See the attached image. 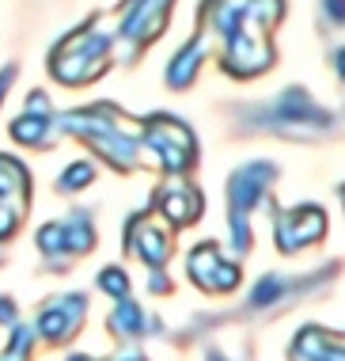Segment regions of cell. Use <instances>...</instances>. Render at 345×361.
Returning <instances> with one entry per match:
<instances>
[{
    "label": "cell",
    "mask_w": 345,
    "mask_h": 361,
    "mask_svg": "<svg viewBox=\"0 0 345 361\" xmlns=\"http://www.w3.org/2000/svg\"><path fill=\"white\" fill-rule=\"evenodd\" d=\"M57 130L80 137L95 156H103L111 168L133 171L137 156H141V133L125 122V114H114L111 106H76V111L61 114Z\"/></svg>",
    "instance_id": "cell-1"
},
{
    "label": "cell",
    "mask_w": 345,
    "mask_h": 361,
    "mask_svg": "<svg viewBox=\"0 0 345 361\" xmlns=\"http://www.w3.org/2000/svg\"><path fill=\"white\" fill-rule=\"evenodd\" d=\"M239 114L251 126H258L262 133H277V137H289V141H315L334 133V114L315 103L303 87H289L270 103L243 106Z\"/></svg>",
    "instance_id": "cell-2"
},
{
    "label": "cell",
    "mask_w": 345,
    "mask_h": 361,
    "mask_svg": "<svg viewBox=\"0 0 345 361\" xmlns=\"http://www.w3.org/2000/svg\"><path fill=\"white\" fill-rule=\"evenodd\" d=\"M114 57V31H99L95 23H87L84 31L68 35L61 46H54L49 54V76L68 87L95 80L99 73H106Z\"/></svg>",
    "instance_id": "cell-3"
},
{
    "label": "cell",
    "mask_w": 345,
    "mask_h": 361,
    "mask_svg": "<svg viewBox=\"0 0 345 361\" xmlns=\"http://www.w3.org/2000/svg\"><path fill=\"white\" fill-rule=\"evenodd\" d=\"M273 175H277V164L251 160L228 179V232L239 255L251 251V213L265 198V187L273 183Z\"/></svg>",
    "instance_id": "cell-4"
},
{
    "label": "cell",
    "mask_w": 345,
    "mask_h": 361,
    "mask_svg": "<svg viewBox=\"0 0 345 361\" xmlns=\"http://www.w3.org/2000/svg\"><path fill=\"white\" fill-rule=\"evenodd\" d=\"M141 137L163 171L182 175L197 164V141H194L190 126L182 118H175V114H152V118H144Z\"/></svg>",
    "instance_id": "cell-5"
},
{
    "label": "cell",
    "mask_w": 345,
    "mask_h": 361,
    "mask_svg": "<svg viewBox=\"0 0 345 361\" xmlns=\"http://www.w3.org/2000/svg\"><path fill=\"white\" fill-rule=\"evenodd\" d=\"M167 16H171V0H130L114 31V54L122 61H137L163 35Z\"/></svg>",
    "instance_id": "cell-6"
},
{
    "label": "cell",
    "mask_w": 345,
    "mask_h": 361,
    "mask_svg": "<svg viewBox=\"0 0 345 361\" xmlns=\"http://www.w3.org/2000/svg\"><path fill=\"white\" fill-rule=\"evenodd\" d=\"M273 65V46H270V31H262L258 23L243 16V23L235 31L224 35V69L239 80L265 73Z\"/></svg>",
    "instance_id": "cell-7"
},
{
    "label": "cell",
    "mask_w": 345,
    "mask_h": 361,
    "mask_svg": "<svg viewBox=\"0 0 345 361\" xmlns=\"http://www.w3.org/2000/svg\"><path fill=\"white\" fill-rule=\"evenodd\" d=\"M327 236V213L319 206H296V209H277L273 206V240H277L281 255L319 243Z\"/></svg>",
    "instance_id": "cell-8"
},
{
    "label": "cell",
    "mask_w": 345,
    "mask_h": 361,
    "mask_svg": "<svg viewBox=\"0 0 345 361\" xmlns=\"http://www.w3.org/2000/svg\"><path fill=\"white\" fill-rule=\"evenodd\" d=\"M84 319H87V297L84 293H65V297L49 300V305L38 312L34 335L46 338L49 346H65L80 335Z\"/></svg>",
    "instance_id": "cell-9"
},
{
    "label": "cell",
    "mask_w": 345,
    "mask_h": 361,
    "mask_svg": "<svg viewBox=\"0 0 345 361\" xmlns=\"http://www.w3.org/2000/svg\"><path fill=\"white\" fill-rule=\"evenodd\" d=\"M125 247L152 270H160L175 251L171 247V232L156 228L152 217H144V213H137V217L130 221V228H125Z\"/></svg>",
    "instance_id": "cell-10"
},
{
    "label": "cell",
    "mask_w": 345,
    "mask_h": 361,
    "mask_svg": "<svg viewBox=\"0 0 345 361\" xmlns=\"http://www.w3.org/2000/svg\"><path fill=\"white\" fill-rule=\"evenodd\" d=\"M201 206H205L201 190H197L194 183H186V179L167 183V187L156 194V213L167 217L171 228H186V224H194L197 217H201Z\"/></svg>",
    "instance_id": "cell-11"
},
{
    "label": "cell",
    "mask_w": 345,
    "mask_h": 361,
    "mask_svg": "<svg viewBox=\"0 0 345 361\" xmlns=\"http://www.w3.org/2000/svg\"><path fill=\"white\" fill-rule=\"evenodd\" d=\"M12 137L19 145H27V149H34V152H49V149H57V114L49 111H23L19 118L12 122Z\"/></svg>",
    "instance_id": "cell-12"
},
{
    "label": "cell",
    "mask_w": 345,
    "mask_h": 361,
    "mask_svg": "<svg viewBox=\"0 0 345 361\" xmlns=\"http://www.w3.org/2000/svg\"><path fill=\"white\" fill-rule=\"evenodd\" d=\"M0 202L12 206L15 213L31 206V171L8 152H0Z\"/></svg>",
    "instance_id": "cell-13"
},
{
    "label": "cell",
    "mask_w": 345,
    "mask_h": 361,
    "mask_svg": "<svg viewBox=\"0 0 345 361\" xmlns=\"http://www.w3.org/2000/svg\"><path fill=\"white\" fill-rule=\"evenodd\" d=\"M205 57H209V42H205V35L190 38V42H186L182 50L171 57V69H167V84H171V87H190V84L197 80V73H201Z\"/></svg>",
    "instance_id": "cell-14"
},
{
    "label": "cell",
    "mask_w": 345,
    "mask_h": 361,
    "mask_svg": "<svg viewBox=\"0 0 345 361\" xmlns=\"http://www.w3.org/2000/svg\"><path fill=\"white\" fill-rule=\"evenodd\" d=\"M338 343H341V335H330L327 327L308 324V327H300V331H296L289 357H292V361H322V357H327V354H330V350L338 346Z\"/></svg>",
    "instance_id": "cell-15"
},
{
    "label": "cell",
    "mask_w": 345,
    "mask_h": 361,
    "mask_svg": "<svg viewBox=\"0 0 345 361\" xmlns=\"http://www.w3.org/2000/svg\"><path fill=\"white\" fill-rule=\"evenodd\" d=\"M61 236H65V255L76 259V255H87L95 251V224H92V213L76 209L68 213V221H61Z\"/></svg>",
    "instance_id": "cell-16"
},
{
    "label": "cell",
    "mask_w": 345,
    "mask_h": 361,
    "mask_svg": "<svg viewBox=\"0 0 345 361\" xmlns=\"http://www.w3.org/2000/svg\"><path fill=\"white\" fill-rule=\"evenodd\" d=\"M220 251H216V243H197V247L186 255V274L194 278V286L197 289H205V293H213V278H216V270H220Z\"/></svg>",
    "instance_id": "cell-17"
},
{
    "label": "cell",
    "mask_w": 345,
    "mask_h": 361,
    "mask_svg": "<svg viewBox=\"0 0 345 361\" xmlns=\"http://www.w3.org/2000/svg\"><path fill=\"white\" fill-rule=\"evenodd\" d=\"M111 331L118 338H141L144 331H148V316H144V308L141 305H133L130 297H122L114 305L111 312Z\"/></svg>",
    "instance_id": "cell-18"
},
{
    "label": "cell",
    "mask_w": 345,
    "mask_h": 361,
    "mask_svg": "<svg viewBox=\"0 0 345 361\" xmlns=\"http://www.w3.org/2000/svg\"><path fill=\"white\" fill-rule=\"evenodd\" d=\"M296 289H303V286H292V281H284L281 274H265V278H258V286L251 289V300H246V305L251 308H273Z\"/></svg>",
    "instance_id": "cell-19"
},
{
    "label": "cell",
    "mask_w": 345,
    "mask_h": 361,
    "mask_svg": "<svg viewBox=\"0 0 345 361\" xmlns=\"http://www.w3.org/2000/svg\"><path fill=\"white\" fill-rule=\"evenodd\" d=\"M87 183H95V164L92 160H73L61 171V179H57V190H61V194H76V190H84Z\"/></svg>",
    "instance_id": "cell-20"
},
{
    "label": "cell",
    "mask_w": 345,
    "mask_h": 361,
    "mask_svg": "<svg viewBox=\"0 0 345 361\" xmlns=\"http://www.w3.org/2000/svg\"><path fill=\"white\" fill-rule=\"evenodd\" d=\"M99 289H103L106 297H114V300L130 297V274H125L122 267H106L103 274H99Z\"/></svg>",
    "instance_id": "cell-21"
},
{
    "label": "cell",
    "mask_w": 345,
    "mask_h": 361,
    "mask_svg": "<svg viewBox=\"0 0 345 361\" xmlns=\"http://www.w3.org/2000/svg\"><path fill=\"white\" fill-rule=\"evenodd\" d=\"M19 217H23V213H15L12 206H4V202H0V243H8L19 232Z\"/></svg>",
    "instance_id": "cell-22"
},
{
    "label": "cell",
    "mask_w": 345,
    "mask_h": 361,
    "mask_svg": "<svg viewBox=\"0 0 345 361\" xmlns=\"http://www.w3.org/2000/svg\"><path fill=\"white\" fill-rule=\"evenodd\" d=\"M15 319H19L15 300H12V297H0V327H12Z\"/></svg>",
    "instance_id": "cell-23"
},
{
    "label": "cell",
    "mask_w": 345,
    "mask_h": 361,
    "mask_svg": "<svg viewBox=\"0 0 345 361\" xmlns=\"http://www.w3.org/2000/svg\"><path fill=\"white\" fill-rule=\"evenodd\" d=\"M148 293H156V297H163V293H171V281H167L163 270H152V281H148Z\"/></svg>",
    "instance_id": "cell-24"
},
{
    "label": "cell",
    "mask_w": 345,
    "mask_h": 361,
    "mask_svg": "<svg viewBox=\"0 0 345 361\" xmlns=\"http://www.w3.org/2000/svg\"><path fill=\"white\" fill-rule=\"evenodd\" d=\"M15 80V65H8L4 73H0V106H4V95H8V87H12Z\"/></svg>",
    "instance_id": "cell-25"
},
{
    "label": "cell",
    "mask_w": 345,
    "mask_h": 361,
    "mask_svg": "<svg viewBox=\"0 0 345 361\" xmlns=\"http://www.w3.org/2000/svg\"><path fill=\"white\" fill-rule=\"evenodd\" d=\"M205 361H228V357H224L220 350H209V357H205Z\"/></svg>",
    "instance_id": "cell-26"
},
{
    "label": "cell",
    "mask_w": 345,
    "mask_h": 361,
    "mask_svg": "<svg viewBox=\"0 0 345 361\" xmlns=\"http://www.w3.org/2000/svg\"><path fill=\"white\" fill-rule=\"evenodd\" d=\"M0 361H27V357H15V354H8V350H4V354H0Z\"/></svg>",
    "instance_id": "cell-27"
},
{
    "label": "cell",
    "mask_w": 345,
    "mask_h": 361,
    "mask_svg": "<svg viewBox=\"0 0 345 361\" xmlns=\"http://www.w3.org/2000/svg\"><path fill=\"white\" fill-rule=\"evenodd\" d=\"M68 361H95V357H87V354H73Z\"/></svg>",
    "instance_id": "cell-28"
}]
</instances>
